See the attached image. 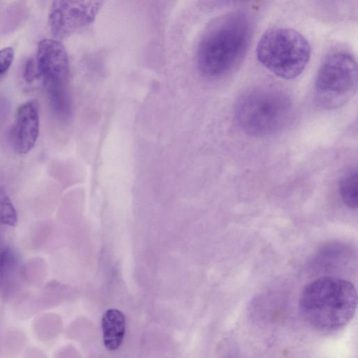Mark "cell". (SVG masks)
<instances>
[{
    "mask_svg": "<svg viewBox=\"0 0 358 358\" xmlns=\"http://www.w3.org/2000/svg\"><path fill=\"white\" fill-rule=\"evenodd\" d=\"M103 340L105 348L110 351L117 350L122 344L125 334V317L117 309L105 312L101 320Z\"/></svg>",
    "mask_w": 358,
    "mask_h": 358,
    "instance_id": "cell-9",
    "label": "cell"
},
{
    "mask_svg": "<svg viewBox=\"0 0 358 358\" xmlns=\"http://www.w3.org/2000/svg\"><path fill=\"white\" fill-rule=\"evenodd\" d=\"M103 3V0H53L49 13L52 35L62 39L87 27Z\"/></svg>",
    "mask_w": 358,
    "mask_h": 358,
    "instance_id": "cell-6",
    "label": "cell"
},
{
    "mask_svg": "<svg viewBox=\"0 0 358 358\" xmlns=\"http://www.w3.org/2000/svg\"><path fill=\"white\" fill-rule=\"evenodd\" d=\"M357 171L352 170L345 174L339 181V192L343 202L351 209L357 207Z\"/></svg>",
    "mask_w": 358,
    "mask_h": 358,
    "instance_id": "cell-10",
    "label": "cell"
},
{
    "mask_svg": "<svg viewBox=\"0 0 358 358\" xmlns=\"http://www.w3.org/2000/svg\"><path fill=\"white\" fill-rule=\"evenodd\" d=\"M357 64L346 52H336L326 57L317 72L314 85L316 103L327 110L348 103L357 90Z\"/></svg>",
    "mask_w": 358,
    "mask_h": 358,
    "instance_id": "cell-5",
    "label": "cell"
},
{
    "mask_svg": "<svg viewBox=\"0 0 358 358\" xmlns=\"http://www.w3.org/2000/svg\"><path fill=\"white\" fill-rule=\"evenodd\" d=\"M235 117L241 128L255 137H265L282 130L288 123L292 104L281 90L256 88L243 93L236 101Z\"/></svg>",
    "mask_w": 358,
    "mask_h": 358,
    "instance_id": "cell-3",
    "label": "cell"
},
{
    "mask_svg": "<svg viewBox=\"0 0 358 358\" xmlns=\"http://www.w3.org/2000/svg\"><path fill=\"white\" fill-rule=\"evenodd\" d=\"M357 294L345 279L324 276L306 285L299 300V312L313 328L321 331L343 329L354 317Z\"/></svg>",
    "mask_w": 358,
    "mask_h": 358,
    "instance_id": "cell-2",
    "label": "cell"
},
{
    "mask_svg": "<svg viewBox=\"0 0 358 358\" xmlns=\"http://www.w3.org/2000/svg\"><path fill=\"white\" fill-rule=\"evenodd\" d=\"M0 223L9 226L17 223L15 209L3 188H0Z\"/></svg>",
    "mask_w": 358,
    "mask_h": 358,
    "instance_id": "cell-11",
    "label": "cell"
},
{
    "mask_svg": "<svg viewBox=\"0 0 358 358\" xmlns=\"http://www.w3.org/2000/svg\"><path fill=\"white\" fill-rule=\"evenodd\" d=\"M256 54L259 62L273 74L292 80L306 68L310 56V46L299 31L275 27L262 35Z\"/></svg>",
    "mask_w": 358,
    "mask_h": 358,
    "instance_id": "cell-4",
    "label": "cell"
},
{
    "mask_svg": "<svg viewBox=\"0 0 358 358\" xmlns=\"http://www.w3.org/2000/svg\"><path fill=\"white\" fill-rule=\"evenodd\" d=\"M39 132L38 103L34 100L25 102L17 109L11 130V141L20 154L28 153L35 145Z\"/></svg>",
    "mask_w": 358,
    "mask_h": 358,
    "instance_id": "cell-8",
    "label": "cell"
},
{
    "mask_svg": "<svg viewBox=\"0 0 358 358\" xmlns=\"http://www.w3.org/2000/svg\"><path fill=\"white\" fill-rule=\"evenodd\" d=\"M251 23L241 12L225 14L214 20L199 42L197 64L208 78L229 74L241 62L250 44Z\"/></svg>",
    "mask_w": 358,
    "mask_h": 358,
    "instance_id": "cell-1",
    "label": "cell"
},
{
    "mask_svg": "<svg viewBox=\"0 0 358 358\" xmlns=\"http://www.w3.org/2000/svg\"><path fill=\"white\" fill-rule=\"evenodd\" d=\"M35 61L38 78L43 79L47 93L67 90L69 59L59 41L48 38L40 41Z\"/></svg>",
    "mask_w": 358,
    "mask_h": 358,
    "instance_id": "cell-7",
    "label": "cell"
},
{
    "mask_svg": "<svg viewBox=\"0 0 358 358\" xmlns=\"http://www.w3.org/2000/svg\"><path fill=\"white\" fill-rule=\"evenodd\" d=\"M24 78L27 83H32L36 78H38V73L35 60L29 59L24 68Z\"/></svg>",
    "mask_w": 358,
    "mask_h": 358,
    "instance_id": "cell-13",
    "label": "cell"
},
{
    "mask_svg": "<svg viewBox=\"0 0 358 358\" xmlns=\"http://www.w3.org/2000/svg\"><path fill=\"white\" fill-rule=\"evenodd\" d=\"M14 59L12 48L6 47L0 50V76L5 73L11 66Z\"/></svg>",
    "mask_w": 358,
    "mask_h": 358,
    "instance_id": "cell-12",
    "label": "cell"
}]
</instances>
